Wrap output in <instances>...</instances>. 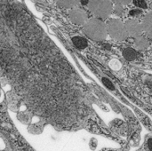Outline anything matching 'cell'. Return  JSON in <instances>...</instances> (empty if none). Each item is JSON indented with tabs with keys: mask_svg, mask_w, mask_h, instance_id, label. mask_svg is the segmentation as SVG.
<instances>
[{
	"mask_svg": "<svg viewBox=\"0 0 152 151\" xmlns=\"http://www.w3.org/2000/svg\"><path fill=\"white\" fill-rule=\"evenodd\" d=\"M0 82L9 107H25L22 123L71 129L85 118L81 80L22 1L0 0Z\"/></svg>",
	"mask_w": 152,
	"mask_h": 151,
	"instance_id": "1",
	"label": "cell"
},
{
	"mask_svg": "<svg viewBox=\"0 0 152 151\" xmlns=\"http://www.w3.org/2000/svg\"><path fill=\"white\" fill-rule=\"evenodd\" d=\"M126 83L134 96L152 109V75L132 72L127 76Z\"/></svg>",
	"mask_w": 152,
	"mask_h": 151,
	"instance_id": "2",
	"label": "cell"
},
{
	"mask_svg": "<svg viewBox=\"0 0 152 151\" xmlns=\"http://www.w3.org/2000/svg\"><path fill=\"white\" fill-rule=\"evenodd\" d=\"M135 151H152V136H148L143 144Z\"/></svg>",
	"mask_w": 152,
	"mask_h": 151,
	"instance_id": "3",
	"label": "cell"
},
{
	"mask_svg": "<svg viewBox=\"0 0 152 151\" xmlns=\"http://www.w3.org/2000/svg\"><path fill=\"white\" fill-rule=\"evenodd\" d=\"M72 42H73L74 45L77 48H83V47L86 46V41L82 37H78V36L73 37Z\"/></svg>",
	"mask_w": 152,
	"mask_h": 151,
	"instance_id": "4",
	"label": "cell"
},
{
	"mask_svg": "<svg viewBox=\"0 0 152 151\" xmlns=\"http://www.w3.org/2000/svg\"><path fill=\"white\" fill-rule=\"evenodd\" d=\"M137 4L138 6H141V7H146V3L143 2V1H138V2H135Z\"/></svg>",
	"mask_w": 152,
	"mask_h": 151,
	"instance_id": "5",
	"label": "cell"
},
{
	"mask_svg": "<svg viewBox=\"0 0 152 151\" xmlns=\"http://www.w3.org/2000/svg\"><path fill=\"white\" fill-rule=\"evenodd\" d=\"M151 62H152V61H151Z\"/></svg>",
	"mask_w": 152,
	"mask_h": 151,
	"instance_id": "6",
	"label": "cell"
}]
</instances>
